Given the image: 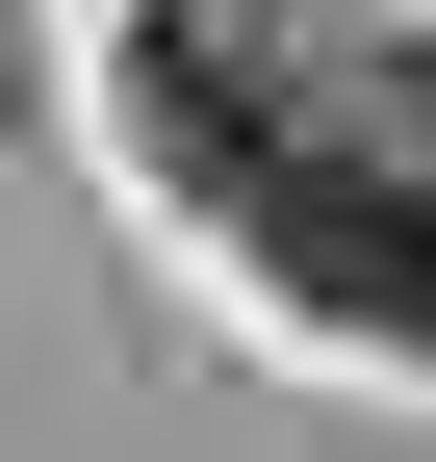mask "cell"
<instances>
[{
    "instance_id": "6da1fadb",
    "label": "cell",
    "mask_w": 436,
    "mask_h": 462,
    "mask_svg": "<svg viewBox=\"0 0 436 462\" xmlns=\"http://www.w3.org/2000/svg\"><path fill=\"white\" fill-rule=\"evenodd\" d=\"M232 231H257L334 334H411V360H436V103H359L334 154H308V103H283V154L232 180Z\"/></svg>"
}]
</instances>
